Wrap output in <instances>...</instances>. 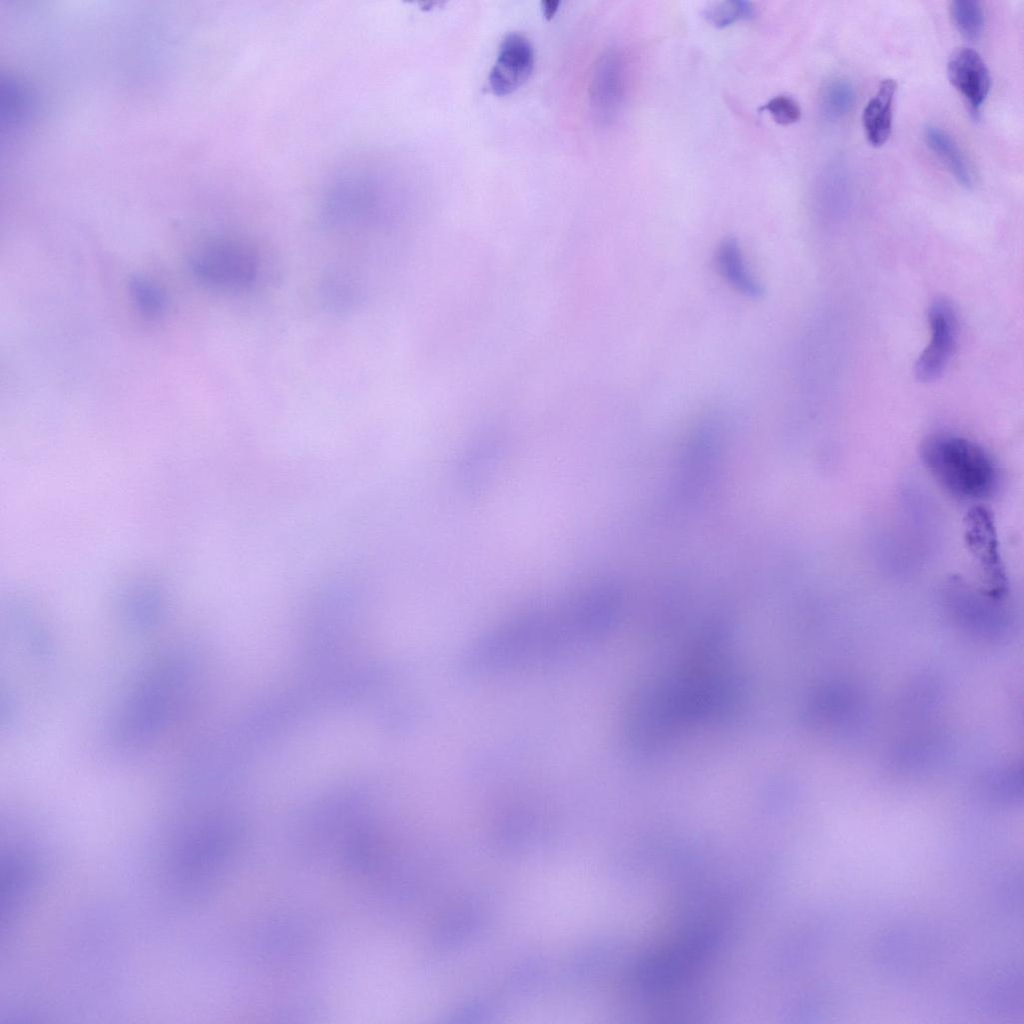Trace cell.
<instances>
[{"label": "cell", "instance_id": "6da1fadb", "mask_svg": "<svg viewBox=\"0 0 1024 1024\" xmlns=\"http://www.w3.org/2000/svg\"><path fill=\"white\" fill-rule=\"evenodd\" d=\"M920 458L936 482L961 501L990 497L998 487V467L977 442L955 434H934L920 445Z\"/></svg>", "mask_w": 1024, "mask_h": 1024}, {"label": "cell", "instance_id": "8fae6325", "mask_svg": "<svg viewBox=\"0 0 1024 1024\" xmlns=\"http://www.w3.org/2000/svg\"><path fill=\"white\" fill-rule=\"evenodd\" d=\"M755 6L750 1L727 0L711 2L702 11L703 18L718 29L726 28L738 21L755 17Z\"/></svg>", "mask_w": 1024, "mask_h": 1024}, {"label": "cell", "instance_id": "ba28073f", "mask_svg": "<svg viewBox=\"0 0 1024 1024\" xmlns=\"http://www.w3.org/2000/svg\"><path fill=\"white\" fill-rule=\"evenodd\" d=\"M715 265L724 281L736 292L750 298L763 294V287L747 267L738 241L726 237L715 252Z\"/></svg>", "mask_w": 1024, "mask_h": 1024}, {"label": "cell", "instance_id": "52a82bcc", "mask_svg": "<svg viewBox=\"0 0 1024 1024\" xmlns=\"http://www.w3.org/2000/svg\"><path fill=\"white\" fill-rule=\"evenodd\" d=\"M947 74L954 88L977 113L991 86L989 70L979 53L966 47L958 49L948 62Z\"/></svg>", "mask_w": 1024, "mask_h": 1024}, {"label": "cell", "instance_id": "9a60e30c", "mask_svg": "<svg viewBox=\"0 0 1024 1024\" xmlns=\"http://www.w3.org/2000/svg\"><path fill=\"white\" fill-rule=\"evenodd\" d=\"M760 111H767L772 119L780 125H790L801 117L798 102L788 95H778L765 103Z\"/></svg>", "mask_w": 1024, "mask_h": 1024}, {"label": "cell", "instance_id": "7c38bea8", "mask_svg": "<svg viewBox=\"0 0 1024 1024\" xmlns=\"http://www.w3.org/2000/svg\"><path fill=\"white\" fill-rule=\"evenodd\" d=\"M949 12L954 26L964 38L970 41L980 38L984 28V12L979 1H952Z\"/></svg>", "mask_w": 1024, "mask_h": 1024}, {"label": "cell", "instance_id": "8992f818", "mask_svg": "<svg viewBox=\"0 0 1024 1024\" xmlns=\"http://www.w3.org/2000/svg\"><path fill=\"white\" fill-rule=\"evenodd\" d=\"M535 54L530 40L519 32L507 34L498 50L489 74V86L499 96L507 95L524 84L532 74Z\"/></svg>", "mask_w": 1024, "mask_h": 1024}, {"label": "cell", "instance_id": "30bf717a", "mask_svg": "<svg viewBox=\"0 0 1024 1024\" xmlns=\"http://www.w3.org/2000/svg\"><path fill=\"white\" fill-rule=\"evenodd\" d=\"M924 139L930 150L949 169L957 182L965 188H972L974 176L961 148L957 142L941 128L928 125L924 130Z\"/></svg>", "mask_w": 1024, "mask_h": 1024}, {"label": "cell", "instance_id": "9c48e42d", "mask_svg": "<svg viewBox=\"0 0 1024 1024\" xmlns=\"http://www.w3.org/2000/svg\"><path fill=\"white\" fill-rule=\"evenodd\" d=\"M896 90L897 82L894 79H884L863 110L862 122L866 138L874 147L882 146L891 134Z\"/></svg>", "mask_w": 1024, "mask_h": 1024}, {"label": "cell", "instance_id": "5bb4252c", "mask_svg": "<svg viewBox=\"0 0 1024 1024\" xmlns=\"http://www.w3.org/2000/svg\"><path fill=\"white\" fill-rule=\"evenodd\" d=\"M131 293L139 309L148 316H157L164 309L163 293L148 280L135 278L131 282Z\"/></svg>", "mask_w": 1024, "mask_h": 1024}, {"label": "cell", "instance_id": "277c9868", "mask_svg": "<svg viewBox=\"0 0 1024 1024\" xmlns=\"http://www.w3.org/2000/svg\"><path fill=\"white\" fill-rule=\"evenodd\" d=\"M931 340L915 363V375L921 382L938 379L948 365L957 343L958 319L953 305L944 298L929 307Z\"/></svg>", "mask_w": 1024, "mask_h": 1024}, {"label": "cell", "instance_id": "5b68a950", "mask_svg": "<svg viewBox=\"0 0 1024 1024\" xmlns=\"http://www.w3.org/2000/svg\"><path fill=\"white\" fill-rule=\"evenodd\" d=\"M627 64L624 54L612 49L603 53L594 65L589 86L590 101L596 117L604 123L615 120L625 104Z\"/></svg>", "mask_w": 1024, "mask_h": 1024}, {"label": "cell", "instance_id": "7a4b0ae2", "mask_svg": "<svg viewBox=\"0 0 1024 1024\" xmlns=\"http://www.w3.org/2000/svg\"><path fill=\"white\" fill-rule=\"evenodd\" d=\"M964 542L978 567L984 593L1002 598L1009 588V579L999 550V540L992 512L983 505H974L965 515Z\"/></svg>", "mask_w": 1024, "mask_h": 1024}, {"label": "cell", "instance_id": "4fadbf2b", "mask_svg": "<svg viewBox=\"0 0 1024 1024\" xmlns=\"http://www.w3.org/2000/svg\"><path fill=\"white\" fill-rule=\"evenodd\" d=\"M855 92L846 80L835 79L829 82L822 93L821 108L829 119H839L847 114L853 106Z\"/></svg>", "mask_w": 1024, "mask_h": 1024}, {"label": "cell", "instance_id": "2e32d148", "mask_svg": "<svg viewBox=\"0 0 1024 1024\" xmlns=\"http://www.w3.org/2000/svg\"><path fill=\"white\" fill-rule=\"evenodd\" d=\"M560 4V0H543L541 2V9L544 17L547 20L552 19L555 13L557 12Z\"/></svg>", "mask_w": 1024, "mask_h": 1024}, {"label": "cell", "instance_id": "3957f363", "mask_svg": "<svg viewBox=\"0 0 1024 1024\" xmlns=\"http://www.w3.org/2000/svg\"><path fill=\"white\" fill-rule=\"evenodd\" d=\"M193 273L203 282L225 288L251 284L258 274L255 254L244 246L219 243L202 248L191 260Z\"/></svg>", "mask_w": 1024, "mask_h": 1024}]
</instances>
